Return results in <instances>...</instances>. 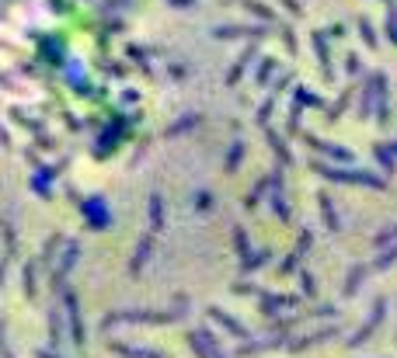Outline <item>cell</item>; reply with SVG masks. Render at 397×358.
I'll return each mask as SVG.
<instances>
[{
  "label": "cell",
  "instance_id": "23",
  "mask_svg": "<svg viewBox=\"0 0 397 358\" xmlns=\"http://www.w3.org/2000/svg\"><path fill=\"white\" fill-rule=\"evenodd\" d=\"M391 265H397V247H391L387 254H380V258H377L370 268H373V271H384V268H391Z\"/></svg>",
  "mask_w": 397,
  "mask_h": 358
},
{
  "label": "cell",
  "instance_id": "3",
  "mask_svg": "<svg viewBox=\"0 0 397 358\" xmlns=\"http://www.w3.org/2000/svg\"><path fill=\"white\" fill-rule=\"evenodd\" d=\"M81 212H84V219H88V226L91 230H108L112 226V212H108V205H105V198H84L81 202Z\"/></svg>",
  "mask_w": 397,
  "mask_h": 358
},
{
  "label": "cell",
  "instance_id": "38",
  "mask_svg": "<svg viewBox=\"0 0 397 358\" xmlns=\"http://www.w3.org/2000/svg\"><path fill=\"white\" fill-rule=\"evenodd\" d=\"M196 198H198V202H196L198 209H209V191H198Z\"/></svg>",
  "mask_w": 397,
  "mask_h": 358
},
{
  "label": "cell",
  "instance_id": "42",
  "mask_svg": "<svg viewBox=\"0 0 397 358\" xmlns=\"http://www.w3.org/2000/svg\"><path fill=\"white\" fill-rule=\"evenodd\" d=\"M7 358H11V355H7Z\"/></svg>",
  "mask_w": 397,
  "mask_h": 358
},
{
  "label": "cell",
  "instance_id": "13",
  "mask_svg": "<svg viewBox=\"0 0 397 358\" xmlns=\"http://www.w3.org/2000/svg\"><path fill=\"white\" fill-rule=\"evenodd\" d=\"M108 348H112L115 355H122V358H164L161 352H150V348H129V345H119V341H108Z\"/></svg>",
  "mask_w": 397,
  "mask_h": 358
},
{
  "label": "cell",
  "instance_id": "20",
  "mask_svg": "<svg viewBox=\"0 0 397 358\" xmlns=\"http://www.w3.org/2000/svg\"><path fill=\"white\" fill-rule=\"evenodd\" d=\"M234 244H237V251H241V268H244V265L251 261V247H248V237H244V230H241V226L234 230Z\"/></svg>",
  "mask_w": 397,
  "mask_h": 358
},
{
  "label": "cell",
  "instance_id": "14",
  "mask_svg": "<svg viewBox=\"0 0 397 358\" xmlns=\"http://www.w3.org/2000/svg\"><path fill=\"white\" fill-rule=\"evenodd\" d=\"M150 230H154V233L164 230V198H161L157 191L150 195Z\"/></svg>",
  "mask_w": 397,
  "mask_h": 358
},
{
  "label": "cell",
  "instance_id": "41",
  "mask_svg": "<svg viewBox=\"0 0 397 358\" xmlns=\"http://www.w3.org/2000/svg\"><path fill=\"white\" fill-rule=\"evenodd\" d=\"M171 4H175V7H192L196 0H171Z\"/></svg>",
  "mask_w": 397,
  "mask_h": 358
},
{
  "label": "cell",
  "instance_id": "22",
  "mask_svg": "<svg viewBox=\"0 0 397 358\" xmlns=\"http://www.w3.org/2000/svg\"><path fill=\"white\" fill-rule=\"evenodd\" d=\"M21 289H25V296L28 299H35V265H25V271H21Z\"/></svg>",
  "mask_w": 397,
  "mask_h": 358
},
{
  "label": "cell",
  "instance_id": "31",
  "mask_svg": "<svg viewBox=\"0 0 397 358\" xmlns=\"http://www.w3.org/2000/svg\"><path fill=\"white\" fill-rule=\"evenodd\" d=\"M300 289H303V296H314V292H317L314 275H307V271H303V275H300Z\"/></svg>",
  "mask_w": 397,
  "mask_h": 358
},
{
  "label": "cell",
  "instance_id": "5",
  "mask_svg": "<svg viewBox=\"0 0 397 358\" xmlns=\"http://www.w3.org/2000/svg\"><path fill=\"white\" fill-rule=\"evenodd\" d=\"M189 345L196 348L198 358H230V355H223V352H220V345H216L213 331H206V327H198V331L189 334Z\"/></svg>",
  "mask_w": 397,
  "mask_h": 358
},
{
  "label": "cell",
  "instance_id": "6",
  "mask_svg": "<svg viewBox=\"0 0 397 358\" xmlns=\"http://www.w3.org/2000/svg\"><path fill=\"white\" fill-rule=\"evenodd\" d=\"M77 254H81V244L70 240L67 251H63V258H60V265L53 268V289H63V285H67V275H70V268L77 265Z\"/></svg>",
  "mask_w": 397,
  "mask_h": 358
},
{
  "label": "cell",
  "instance_id": "4",
  "mask_svg": "<svg viewBox=\"0 0 397 358\" xmlns=\"http://www.w3.org/2000/svg\"><path fill=\"white\" fill-rule=\"evenodd\" d=\"M314 171L317 174H324V178H331V181H349V184H370V188H380L384 181L380 178H373V174H366V171H338V167H328V164H314Z\"/></svg>",
  "mask_w": 397,
  "mask_h": 358
},
{
  "label": "cell",
  "instance_id": "9",
  "mask_svg": "<svg viewBox=\"0 0 397 358\" xmlns=\"http://www.w3.org/2000/svg\"><path fill=\"white\" fill-rule=\"evenodd\" d=\"M303 139H307L314 150H321V153H328V157H335V160H342V164H352V153H349V150H342V146H331V143H324V139H317V136H310V132H307Z\"/></svg>",
  "mask_w": 397,
  "mask_h": 358
},
{
  "label": "cell",
  "instance_id": "34",
  "mask_svg": "<svg viewBox=\"0 0 397 358\" xmlns=\"http://www.w3.org/2000/svg\"><path fill=\"white\" fill-rule=\"evenodd\" d=\"M387 35H391V42L397 46V11H391V14H387Z\"/></svg>",
  "mask_w": 397,
  "mask_h": 358
},
{
  "label": "cell",
  "instance_id": "19",
  "mask_svg": "<svg viewBox=\"0 0 397 358\" xmlns=\"http://www.w3.org/2000/svg\"><path fill=\"white\" fill-rule=\"evenodd\" d=\"M269 143H272V150L283 157V164H290V160H293V153H290V146H286V139H283L279 132H269Z\"/></svg>",
  "mask_w": 397,
  "mask_h": 358
},
{
  "label": "cell",
  "instance_id": "16",
  "mask_svg": "<svg viewBox=\"0 0 397 358\" xmlns=\"http://www.w3.org/2000/svg\"><path fill=\"white\" fill-rule=\"evenodd\" d=\"M150 247H154V240H150V237H143V240H140V247H136V258H133V265H129V271H133V275L147 265V254H150Z\"/></svg>",
  "mask_w": 397,
  "mask_h": 358
},
{
  "label": "cell",
  "instance_id": "7",
  "mask_svg": "<svg viewBox=\"0 0 397 358\" xmlns=\"http://www.w3.org/2000/svg\"><path fill=\"white\" fill-rule=\"evenodd\" d=\"M384 306H387V303H384V299H377V306H373L370 320L356 331V338H349V348H359V345H366V341H370V334H373V331L380 327V320H384Z\"/></svg>",
  "mask_w": 397,
  "mask_h": 358
},
{
  "label": "cell",
  "instance_id": "10",
  "mask_svg": "<svg viewBox=\"0 0 397 358\" xmlns=\"http://www.w3.org/2000/svg\"><path fill=\"white\" fill-rule=\"evenodd\" d=\"M310 244H314V233H303V237L297 240V251L290 254V261H283V265H279V275H290V271L297 268V265H300V258H303V254L310 251Z\"/></svg>",
  "mask_w": 397,
  "mask_h": 358
},
{
  "label": "cell",
  "instance_id": "35",
  "mask_svg": "<svg viewBox=\"0 0 397 358\" xmlns=\"http://www.w3.org/2000/svg\"><path fill=\"white\" fill-rule=\"evenodd\" d=\"M345 60H349V63H345V67H349V74H359V56L352 53V56H345Z\"/></svg>",
  "mask_w": 397,
  "mask_h": 358
},
{
  "label": "cell",
  "instance_id": "40",
  "mask_svg": "<svg viewBox=\"0 0 397 358\" xmlns=\"http://www.w3.org/2000/svg\"><path fill=\"white\" fill-rule=\"evenodd\" d=\"M35 358H63V355H60V352L53 355V352H46V348H42V352H35Z\"/></svg>",
  "mask_w": 397,
  "mask_h": 358
},
{
  "label": "cell",
  "instance_id": "33",
  "mask_svg": "<svg viewBox=\"0 0 397 358\" xmlns=\"http://www.w3.org/2000/svg\"><path fill=\"white\" fill-rule=\"evenodd\" d=\"M241 150H244V146H241V139H237V143H234V150H230V157H227V171H234V167H237V157H241Z\"/></svg>",
  "mask_w": 397,
  "mask_h": 358
},
{
  "label": "cell",
  "instance_id": "18",
  "mask_svg": "<svg viewBox=\"0 0 397 358\" xmlns=\"http://www.w3.org/2000/svg\"><path fill=\"white\" fill-rule=\"evenodd\" d=\"M248 63H255V46H248V49H244V53H241V63H237V67H234V70H230V77H227V84H234V81H237V77H241V70H244V67H248Z\"/></svg>",
  "mask_w": 397,
  "mask_h": 358
},
{
  "label": "cell",
  "instance_id": "28",
  "mask_svg": "<svg viewBox=\"0 0 397 358\" xmlns=\"http://www.w3.org/2000/svg\"><path fill=\"white\" fill-rule=\"evenodd\" d=\"M265 188H269V181H258V184H255V191H248V198H244V205H248V209H255V205H258V195H262Z\"/></svg>",
  "mask_w": 397,
  "mask_h": 358
},
{
  "label": "cell",
  "instance_id": "32",
  "mask_svg": "<svg viewBox=\"0 0 397 358\" xmlns=\"http://www.w3.org/2000/svg\"><path fill=\"white\" fill-rule=\"evenodd\" d=\"M391 240H397V226H391V230H384V233H380V237H377L373 244H377V247H384V244H391Z\"/></svg>",
  "mask_w": 397,
  "mask_h": 358
},
{
  "label": "cell",
  "instance_id": "2",
  "mask_svg": "<svg viewBox=\"0 0 397 358\" xmlns=\"http://www.w3.org/2000/svg\"><path fill=\"white\" fill-rule=\"evenodd\" d=\"M63 313L70 317V341L77 348H84L88 338H84V320H81V306H77V292L74 289H63Z\"/></svg>",
  "mask_w": 397,
  "mask_h": 358
},
{
  "label": "cell",
  "instance_id": "30",
  "mask_svg": "<svg viewBox=\"0 0 397 358\" xmlns=\"http://www.w3.org/2000/svg\"><path fill=\"white\" fill-rule=\"evenodd\" d=\"M244 7H248V11H255V14H258V18H269V21H272V18H276V14H272V11H265V7H262V4H258V0H244Z\"/></svg>",
  "mask_w": 397,
  "mask_h": 358
},
{
  "label": "cell",
  "instance_id": "17",
  "mask_svg": "<svg viewBox=\"0 0 397 358\" xmlns=\"http://www.w3.org/2000/svg\"><path fill=\"white\" fill-rule=\"evenodd\" d=\"M49 341L60 348V341H63V324H60V310L53 306V313H49Z\"/></svg>",
  "mask_w": 397,
  "mask_h": 358
},
{
  "label": "cell",
  "instance_id": "29",
  "mask_svg": "<svg viewBox=\"0 0 397 358\" xmlns=\"http://www.w3.org/2000/svg\"><path fill=\"white\" fill-rule=\"evenodd\" d=\"M377 160H380V164H384V171H387V174H391V171H394V157H391V153H387V146H377Z\"/></svg>",
  "mask_w": 397,
  "mask_h": 358
},
{
  "label": "cell",
  "instance_id": "8",
  "mask_svg": "<svg viewBox=\"0 0 397 358\" xmlns=\"http://www.w3.org/2000/svg\"><path fill=\"white\" fill-rule=\"evenodd\" d=\"M258 299H262V313H269V317H276L279 306L283 310L297 306V296H279V292H258Z\"/></svg>",
  "mask_w": 397,
  "mask_h": 358
},
{
  "label": "cell",
  "instance_id": "21",
  "mask_svg": "<svg viewBox=\"0 0 397 358\" xmlns=\"http://www.w3.org/2000/svg\"><path fill=\"white\" fill-rule=\"evenodd\" d=\"M321 212H324V223H328V230H338V212L331 209V198H328V195H321Z\"/></svg>",
  "mask_w": 397,
  "mask_h": 358
},
{
  "label": "cell",
  "instance_id": "24",
  "mask_svg": "<svg viewBox=\"0 0 397 358\" xmlns=\"http://www.w3.org/2000/svg\"><path fill=\"white\" fill-rule=\"evenodd\" d=\"M60 244H63V237H60V233L46 240V251H42V265H49V261H53V254L60 251Z\"/></svg>",
  "mask_w": 397,
  "mask_h": 358
},
{
  "label": "cell",
  "instance_id": "27",
  "mask_svg": "<svg viewBox=\"0 0 397 358\" xmlns=\"http://www.w3.org/2000/svg\"><path fill=\"white\" fill-rule=\"evenodd\" d=\"M269 261H272V251H262V254H255V258L244 265V271H258L262 265H269Z\"/></svg>",
  "mask_w": 397,
  "mask_h": 358
},
{
  "label": "cell",
  "instance_id": "15",
  "mask_svg": "<svg viewBox=\"0 0 397 358\" xmlns=\"http://www.w3.org/2000/svg\"><path fill=\"white\" fill-rule=\"evenodd\" d=\"M328 338H338V324H335V327H324V331H317V334H310L307 341H293L290 348H293V352H303V348H310V345H321V341H328Z\"/></svg>",
  "mask_w": 397,
  "mask_h": 358
},
{
  "label": "cell",
  "instance_id": "12",
  "mask_svg": "<svg viewBox=\"0 0 397 358\" xmlns=\"http://www.w3.org/2000/svg\"><path fill=\"white\" fill-rule=\"evenodd\" d=\"M370 265H356V268L349 271V278H345V289H342V292H345V296H356V292H359V285H363V282H366V275H370Z\"/></svg>",
  "mask_w": 397,
  "mask_h": 358
},
{
  "label": "cell",
  "instance_id": "37",
  "mask_svg": "<svg viewBox=\"0 0 397 358\" xmlns=\"http://www.w3.org/2000/svg\"><path fill=\"white\" fill-rule=\"evenodd\" d=\"M269 111H272V101H265V104H262V111H258V122H262V125L269 122Z\"/></svg>",
  "mask_w": 397,
  "mask_h": 358
},
{
  "label": "cell",
  "instance_id": "39",
  "mask_svg": "<svg viewBox=\"0 0 397 358\" xmlns=\"http://www.w3.org/2000/svg\"><path fill=\"white\" fill-rule=\"evenodd\" d=\"M328 35H331V39H342V35H345V28H342V25H331V28H328Z\"/></svg>",
  "mask_w": 397,
  "mask_h": 358
},
{
  "label": "cell",
  "instance_id": "11",
  "mask_svg": "<svg viewBox=\"0 0 397 358\" xmlns=\"http://www.w3.org/2000/svg\"><path fill=\"white\" fill-rule=\"evenodd\" d=\"M209 317H213V320H216V324H220L223 331H230L234 338H248V331H244V327H241V324H237L234 317H227L223 310H216V306H213V310H209Z\"/></svg>",
  "mask_w": 397,
  "mask_h": 358
},
{
  "label": "cell",
  "instance_id": "1",
  "mask_svg": "<svg viewBox=\"0 0 397 358\" xmlns=\"http://www.w3.org/2000/svg\"><path fill=\"white\" fill-rule=\"evenodd\" d=\"M185 317V310H164V313H108L105 320H101V327L108 331V327H115V324H171V320H182Z\"/></svg>",
  "mask_w": 397,
  "mask_h": 358
},
{
  "label": "cell",
  "instance_id": "25",
  "mask_svg": "<svg viewBox=\"0 0 397 358\" xmlns=\"http://www.w3.org/2000/svg\"><path fill=\"white\" fill-rule=\"evenodd\" d=\"M70 81H74V90H77V94H91L88 77H81V70H77V67H70Z\"/></svg>",
  "mask_w": 397,
  "mask_h": 358
},
{
  "label": "cell",
  "instance_id": "26",
  "mask_svg": "<svg viewBox=\"0 0 397 358\" xmlns=\"http://www.w3.org/2000/svg\"><path fill=\"white\" fill-rule=\"evenodd\" d=\"M359 35H363V42H366L370 49H377V35H373V25H370L366 18L359 21Z\"/></svg>",
  "mask_w": 397,
  "mask_h": 358
},
{
  "label": "cell",
  "instance_id": "36",
  "mask_svg": "<svg viewBox=\"0 0 397 358\" xmlns=\"http://www.w3.org/2000/svg\"><path fill=\"white\" fill-rule=\"evenodd\" d=\"M272 67H276V63H265V67L258 70V84H265V81H269V74H272Z\"/></svg>",
  "mask_w": 397,
  "mask_h": 358
}]
</instances>
